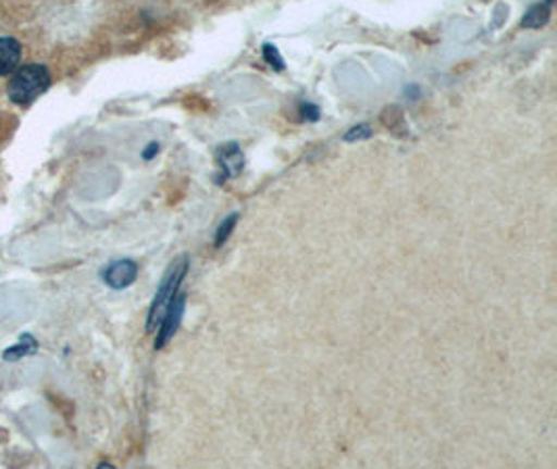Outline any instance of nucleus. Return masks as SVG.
Segmentation results:
<instances>
[{"instance_id": "nucleus-4", "label": "nucleus", "mask_w": 557, "mask_h": 469, "mask_svg": "<svg viewBox=\"0 0 557 469\" xmlns=\"http://www.w3.org/2000/svg\"><path fill=\"white\" fill-rule=\"evenodd\" d=\"M184 309H186V297L176 295V298L170 305V309H168V313H165V318L159 325V336H157L154 348H163L174 338V334H176L177 328L182 323V318H184Z\"/></svg>"}, {"instance_id": "nucleus-9", "label": "nucleus", "mask_w": 557, "mask_h": 469, "mask_svg": "<svg viewBox=\"0 0 557 469\" xmlns=\"http://www.w3.org/2000/svg\"><path fill=\"white\" fill-rule=\"evenodd\" d=\"M236 222H238V215H236V213H232V215H228V218L224 220V223H222L220 230H218V236H215V247H222V245L228 240Z\"/></svg>"}, {"instance_id": "nucleus-10", "label": "nucleus", "mask_w": 557, "mask_h": 469, "mask_svg": "<svg viewBox=\"0 0 557 469\" xmlns=\"http://www.w3.org/2000/svg\"><path fill=\"white\" fill-rule=\"evenodd\" d=\"M263 57H265V61H268L272 67H276V70H284V61H282V57H280V52L276 47L265 45V47H263Z\"/></svg>"}, {"instance_id": "nucleus-2", "label": "nucleus", "mask_w": 557, "mask_h": 469, "mask_svg": "<svg viewBox=\"0 0 557 469\" xmlns=\"http://www.w3.org/2000/svg\"><path fill=\"white\" fill-rule=\"evenodd\" d=\"M188 272V259L182 257L176 263H172V268L165 273L154 300H152L151 311H149V321H147V332H154L157 325H161V321L165 318L172 300L176 298L180 284L184 282V275Z\"/></svg>"}, {"instance_id": "nucleus-7", "label": "nucleus", "mask_w": 557, "mask_h": 469, "mask_svg": "<svg viewBox=\"0 0 557 469\" xmlns=\"http://www.w3.org/2000/svg\"><path fill=\"white\" fill-rule=\"evenodd\" d=\"M549 2H552V0H549ZM549 2H547V4H536V7H532L531 11H529V13L524 15V20H522V27L539 29L541 25L547 24V22H549V15H552Z\"/></svg>"}, {"instance_id": "nucleus-11", "label": "nucleus", "mask_w": 557, "mask_h": 469, "mask_svg": "<svg viewBox=\"0 0 557 469\" xmlns=\"http://www.w3.org/2000/svg\"><path fill=\"white\" fill-rule=\"evenodd\" d=\"M347 140H355V138H370V127L368 125H361V127H355L347 136Z\"/></svg>"}, {"instance_id": "nucleus-8", "label": "nucleus", "mask_w": 557, "mask_h": 469, "mask_svg": "<svg viewBox=\"0 0 557 469\" xmlns=\"http://www.w3.org/2000/svg\"><path fill=\"white\" fill-rule=\"evenodd\" d=\"M17 125H20L17 115L11 113V111H7L4 107H0V149L11 140V136L15 134Z\"/></svg>"}, {"instance_id": "nucleus-6", "label": "nucleus", "mask_w": 557, "mask_h": 469, "mask_svg": "<svg viewBox=\"0 0 557 469\" xmlns=\"http://www.w3.org/2000/svg\"><path fill=\"white\" fill-rule=\"evenodd\" d=\"M220 161H222V170L226 172L228 177H234V175H238V173L243 172L245 159H243V152L238 150L236 145L224 147L222 152H220Z\"/></svg>"}, {"instance_id": "nucleus-3", "label": "nucleus", "mask_w": 557, "mask_h": 469, "mask_svg": "<svg viewBox=\"0 0 557 469\" xmlns=\"http://www.w3.org/2000/svg\"><path fill=\"white\" fill-rule=\"evenodd\" d=\"M24 42L17 36H0V77H9L20 65H24Z\"/></svg>"}, {"instance_id": "nucleus-5", "label": "nucleus", "mask_w": 557, "mask_h": 469, "mask_svg": "<svg viewBox=\"0 0 557 469\" xmlns=\"http://www.w3.org/2000/svg\"><path fill=\"white\" fill-rule=\"evenodd\" d=\"M138 275V268L134 261H117L113 266H109V270L104 272V280L111 288H126Z\"/></svg>"}, {"instance_id": "nucleus-1", "label": "nucleus", "mask_w": 557, "mask_h": 469, "mask_svg": "<svg viewBox=\"0 0 557 469\" xmlns=\"http://www.w3.org/2000/svg\"><path fill=\"white\" fill-rule=\"evenodd\" d=\"M51 70L45 63H24L4 84V95L17 107H29L51 88Z\"/></svg>"}]
</instances>
